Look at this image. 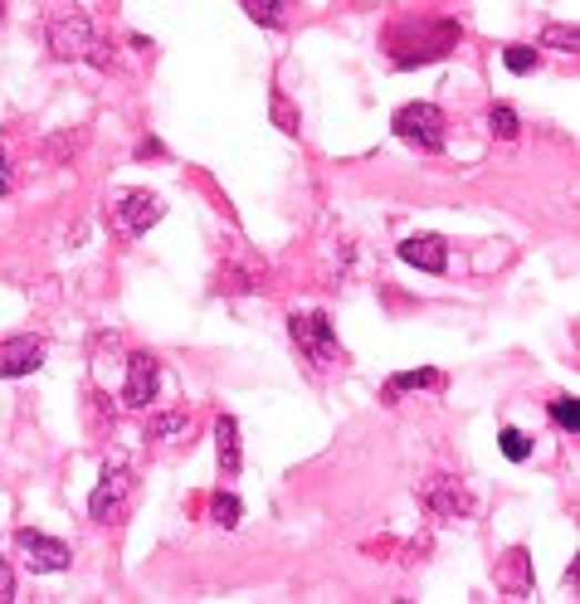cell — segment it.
Segmentation results:
<instances>
[{
	"instance_id": "obj_15",
	"label": "cell",
	"mask_w": 580,
	"mask_h": 604,
	"mask_svg": "<svg viewBox=\"0 0 580 604\" xmlns=\"http://www.w3.org/2000/svg\"><path fill=\"white\" fill-rule=\"evenodd\" d=\"M541 44H547V49H561V54H576V49H580V34H576V24H547V30H541Z\"/></svg>"
},
{
	"instance_id": "obj_18",
	"label": "cell",
	"mask_w": 580,
	"mask_h": 604,
	"mask_svg": "<svg viewBox=\"0 0 580 604\" xmlns=\"http://www.w3.org/2000/svg\"><path fill=\"white\" fill-rule=\"evenodd\" d=\"M435 371H405V376H395L390 380V386H386V400H395V396H400V390H419V386H435Z\"/></svg>"
},
{
	"instance_id": "obj_1",
	"label": "cell",
	"mask_w": 580,
	"mask_h": 604,
	"mask_svg": "<svg viewBox=\"0 0 580 604\" xmlns=\"http://www.w3.org/2000/svg\"><path fill=\"white\" fill-rule=\"evenodd\" d=\"M390 127H395V137L419 146V152H444V142H449V117L435 103H405Z\"/></svg>"
},
{
	"instance_id": "obj_19",
	"label": "cell",
	"mask_w": 580,
	"mask_h": 604,
	"mask_svg": "<svg viewBox=\"0 0 580 604\" xmlns=\"http://www.w3.org/2000/svg\"><path fill=\"white\" fill-rule=\"evenodd\" d=\"M488 127L498 132L502 142H512L517 132H522V122H517V113H512V108H492V113H488Z\"/></svg>"
},
{
	"instance_id": "obj_5",
	"label": "cell",
	"mask_w": 580,
	"mask_h": 604,
	"mask_svg": "<svg viewBox=\"0 0 580 604\" xmlns=\"http://www.w3.org/2000/svg\"><path fill=\"white\" fill-rule=\"evenodd\" d=\"M293 341H298L303 356H313L317 366H327V361H337V356H342L337 331H332V323L323 313H298V317H293Z\"/></svg>"
},
{
	"instance_id": "obj_21",
	"label": "cell",
	"mask_w": 580,
	"mask_h": 604,
	"mask_svg": "<svg viewBox=\"0 0 580 604\" xmlns=\"http://www.w3.org/2000/svg\"><path fill=\"white\" fill-rule=\"evenodd\" d=\"M181 429H186V414H166L152 424V439H171V434H181Z\"/></svg>"
},
{
	"instance_id": "obj_24",
	"label": "cell",
	"mask_w": 580,
	"mask_h": 604,
	"mask_svg": "<svg viewBox=\"0 0 580 604\" xmlns=\"http://www.w3.org/2000/svg\"><path fill=\"white\" fill-rule=\"evenodd\" d=\"M10 186H16V176H10V162H6V152H0V201L10 195Z\"/></svg>"
},
{
	"instance_id": "obj_10",
	"label": "cell",
	"mask_w": 580,
	"mask_h": 604,
	"mask_svg": "<svg viewBox=\"0 0 580 604\" xmlns=\"http://www.w3.org/2000/svg\"><path fill=\"white\" fill-rule=\"evenodd\" d=\"M419 498H425V508L435 516H468L474 512V498L454 483V478H435V483L419 488Z\"/></svg>"
},
{
	"instance_id": "obj_7",
	"label": "cell",
	"mask_w": 580,
	"mask_h": 604,
	"mask_svg": "<svg viewBox=\"0 0 580 604\" xmlns=\"http://www.w3.org/2000/svg\"><path fill=\"white\" fill-rule=\"evenodd\" d=\"M156 386H162V366H156V356L138 351L128 361V390H122V400H128L132 410H146V405L156 400Z\"/></svg>"
},
{
	"instance_id": "obj_25",
	"label": "cell",
	"mask_w": 580,
	"mask_h": 604,
	"mask_svg": "<svg viewBox=\"0 0 580 604\" xmlns=\"http://www.w3.org/2000/svg\"><path fill=\"white\" fill-rule=\"evenodd\" d=\"M0 16H6V0H0Z\"/></svg>"
},
{
	"instance_id": "obj_20",
	"label": "cell",
	"mask_w": 580,
	"mask_h": 604,
	"mask_svg": "<svg viewBox=\"0 0 580 604\" xmlns=\"http://www.w3.org/2000/svg\"><path fill=\"white\" fill-rule=\"evenodd\" d=\"M551 419H557L566 434H576V429H580V405H576L571 396H561L557 405H551Z\"/></svg>"
},
{
	"instance_id": "obj_9",
	"label": "cell",
	"mask_w": 580,
	"mask_h": 604,
	"mask_svg": "<svg viewBox=\"0 0 580 604\" xmlns=\"http://www.w3.org/2000/svg\"><path fill=\"white\" fill-rule=\"evenodd\" d=\"M400 258L410 268H425V274H444V268H449V244H444L439 234H410V239L400 244Z\"/></svg>"
},
{
	"instance_id": "obj_8",
	"label": "cell",
	"mask_w": 580,
	"mask_h": 604,
	"mask_svg": "<svg viewBox=\"0 0 580 604\" xmlns=\"http://www.w3.org/2000/svg\"><path fill=\"white\" fill-rule=\"evenodd\" d=\"M113 215H118V225L128 229V234H146V229L156 225V219L166 215V205L156 201L152 191H128V195H122V201H118Z\"/></svg>"
},
{
	"instance_id": "obj_6",
	"label": "cell",
	"mask_w": 580,
	"mask_h": 604,
	"mask_svg": "<svg viewBox=\"0 0 580 604\" xmlns=\"http://www.w3.org/2000/svg\"><path fill=\"white\" fill-rule=\"evenodd\" d=\"M44 366V341L40 337H6L0 341V380L34 376Z\"/></svg>"
},
{
	"instance_id": "obj_2",
	"label": "cell",
	"mask_w": 580,
	"mask_h": 604,
	"mask_svg": "<svg viewBox=\"0 0 580 604\" xmlns=\"http://www.w3.org/2000/svg\"><path fill=\"white\" fill-rule=\"evenodd\" d=\"M132 492H138L132 468H103V478H98V488L89 498V516L93 522H122L132 508Z\"/></svg>"
},
{
	"instance_id": "obj_23",
	"label": "cell",
	"mask_w": 580,
	"mask_h": 604,
	"mask_svg": "<svg viewBox=\"0 0 580 604\" xmlns=\"http://www.w3.org/2000/svg\"><path fill=\"white\" fill-rule=\"evenodd\" d=\"M6 600H16V575H10V565L0 561V604Z\"/></svg>"
},
{
	"instance_id": "obj_16",
	"label": "cell",
	"mask_w": 580,
	"mask_h": 604,
	"mask_svg": "<svg viewBox=\"0 0 580 604\" xmlns=\"http://www.w3.org/2000/svg\"><path fill=\"white\" fill-rule=\"evenodd\" d=\"M498 443H502V453H508L512 463H527V459H532V443H527L522 429H502Z\"/></svg>"
},
{
	"instance_id": "obj_13",
	"label": "cell",
	"mask_w": 580,
	"mask_h": 604,
	"mask_svg": "<svg viewBox=\"0 0 580 604\" xmlns=\"http://www.w3.org/2000/svg\"><path fill=\"white\" fill-rule=\"evenodd\" d=\"M244 10H250L254 24H264V30H278L283 16H288V0H244Z\"/></svg>"
},
{
	"instance_id": "obj_11",
	"label": "cell",
	"mask_w": 580,
	"mask_h": 604,
	"mask_svg": "<svg viewBox=\"0 0 580 604\" xmlns=\"http://www.w3.org/2000/svg\"><path fill=\"white\" fill-rule=\"evenodd\" d=\"M498 590H508V600H527L532 595V556L522 546H512L498 561Z\"/></svg>"
},
{
	"instance_id": "obj_12",
	"label": "cell",
	"mask_w": 580,
	"mask_h": 604,
	"mask_svg": "<svg viewBox=\"0 0 580 604\" xmlns=\"http://www.w3.org/2000/svg\"><path fill=\"white\" fill-rule=\"evenodd\" d=\"M215 453H220V473H225V478L240 473L244 453H240V419H234V414H225L215 424Z\"/></svg>"
},
{
	"instance_id": "obj_22",
	"label": "cell",
	"mask_w": 580,
	"mask_h": 604,
	"mask_svg": "<svg viewBox=\"0 0 580 604\" xmlns=\"http://www.w3.org/2000/svg\"><path fill=\"white\" fill-rule=\"evenodd\" d=\"M274 117H278V127H283V132H298V117H293V108L283 103V98H274Z\"/></svg>"
},
{
	"instance_id": "obj_3",
	"label": "cell",
	"mask_w": 580,
	"mask_h": 604,
	"mask_svg": "<svg viewBox=\"0 0 580 604\" xmlns=\"http://www.w3.org/2000/svg\"><path fill=\"white\" fill-rule=\"evenodd\" d=\"M93 49H98V34H93L89 16L69 10V16L49 20V54H54V59H89Z\"/></svg>"
},
{
	"instance_id": "obj_17",
	"label": "cell",
	"mask_w": 580,
	"mask_h": 604,
	"mask_svg": "<svg viewBox=\"0 0 580 604\" xmlns=\"http://www.w3.org/2000/svg\"><path fill=\"white\" fill-rule=\"evenodd\" d=\"M502 64H508L512 73H532L537 69V49L532 44H508L502 49Z\"/></svg>"
},
{
	"instance_id": "obj_4",
	"label": "cell",
	"mask_w": 580,
	"mask_h": 604,
	"mask_svg": "<svg viewBox=\"0 0 580 604\" xmlns=\"http://www.w3.org/2000/svg\"><path fill=\"white\" fill-rule=\"evenodd\" d=\"M16 546H20V556L34 575H59V571H69V561H73V551L64 546V541H54L44 532H30V526L16 532Z\"/></svg>"
},
{
	"instance_id": "obj_14",
	"label": "cell",
	"mask_w": 580,
	"mask_h": 604,
	"mask_svg": "<svg viewBox=\"0 0 580 604\" xmlns=\"http://www.w3.org/2000/svg\"><path fill=\"white\" fill-rule=\"evenodd\" d=\"M240 498H234V492H215V498H210V522H215V526H225V532H230V526H240Z\"/></svg>"
}]
</instances>
